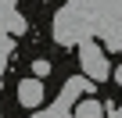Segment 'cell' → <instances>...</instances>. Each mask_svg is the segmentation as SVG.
<instances>
[{
  "instance_id": "1",
  "label": "cell",
  "mask_w": 122,
  "mask_h": 118,
  "mask_svg": "<svg viewBox=\"0 0 122 118\" xmlns=\"http://www.w3.org/2000/svg\"><path fill=\"white\" fill-rule=\"evenodd\" d=\"M79 61H83V72H86V79H93V82H104L108 75H111V65H108V57H104V50L97 47V43H79Z\"/></svg>"
},
{
  "instance_id": "2",
  "label": "cell",
  "mask_w": 122,
  "mask_h": 118,
  "mask_svg": "<svg viewBox=\"0 0 122 118\" xmlns=\"http://www.w3.org/2000/svg\"><path fill=\"white\" fill-rule=\"evenodd\" d=\"M18 104L22 107H40L43 104V79H22L18 82Z\"/></svg>"
},
{
  "instance_id": "3",
  "label": "cell",
  "mask_w": 122,
  "mask_h": 118,
  "mask_svg": "<svg viewBox=\"0 0 122 118\" xmlns=\"http://www.w3.org/2000/svg\"><path fill=\"white\" fill-rule=\"evenodd\" d=\"M104 111H108V104H101L93 97H79L76 100V118H104Z\"/></svg>"
},
{
  "instance_id": "4",
  "label": "cell",
  "mask_w": 122,
  "mask_h": 118,
  "mask_svg": "<svg viewBox=\"0 0 122 118\" xmlns=\"http://www.w3.org/2000/svg\"><path fill=\"white\" fill-rule=\"evenodd\" d=\"M32 75H36V79L50 75V61H43V57H36V61H32Z\"/></svg>"
},
{
  "instance_id": "5",
  "label": "cell",
  "mask_w": 122,
  "mask_h": 118,
  "mask_svg": "<svg viewBox=\"0 0 122 118\" xmlns=\"http://www.w3.org/2000/svg\"><path fill=\"white\" fill-rule=\"evenodd\" d=\"M104 114H108V118H122V104H108Z\"/></svg>"
},
{
  "instance_id": "6",
  "label": "cell",
  "mask_w": 122,
  "mask_h": 118,
  "mask_svg": "<svg viewBox=\"0 0 122 118\" xmlns=\"http://www.w3.org/2000/svg\"><path fill=\"white\" fill-rule=\"evenodd\" d=\"M115 82H118V86H122V68H115Z\"/></svg>"
},
{
  "instance_id": "7",
  "label": "cell",
  "mask_w": 122,
  "mask_h": 118,
  "mask_svg": "<svg viewBox=\"0 0 122 118\" xmlns=\"http://www.w3.org/2000/svg\"><path fill=\"white\" fill-rule=\"evenodd\" d=\"M36 118H47V114H36Z\"/></svg>"
}]
</instances>
